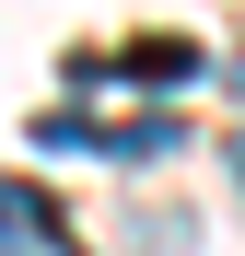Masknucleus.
Segmentation results:
<instances>
[{"label": "nucleus", "mask_w": 245, "mask_h": 256, "mask_svg": "<svg viewBox=\"0 0 245 256\" xmlns=\"http://www.w3.org/2000/svg\"><path fill=\"white\" fill-rule=\"evenodd\" d=\"M0 256H82L59 233V198H35V186H0Z\"/></svg>", "instance_id": "obj_1"}, {"label": "nucleus", "mask_w": 245, "mask_h": 256, "mask_svg": "<svg viewBox=\"0 0 245 256\" xmlns=\"http://www.w3.org/2000/svg\"><path fill=\"white\" fill-rule=\"evenodd\" d=\"M129 70H140V82H187V70H198V47H175V35H152V47H129Z\"/></svg>", "instance_id": "obj_2"}, {"label": "nucleus", "mask_w": 245, "mask_h": 256, "mask_svg": "<svg viewBox=\"0 0 245 256\" xmlns=\"http://www.w3.org/2000/svg\"><path fill=\"white\" fill-rule=\"evenodd\" d=\"M222 82H233V94H245V47H233V58H222Z\"/></svg>", "instance_id": "obj_3"}, {"label": "nucleus", "mask_w": 245, "mask_h": 256, "mask_svg": "<svg viewBox=\"0 0 245 256\" xmlns=\"http://www.w3.org/2000/svg\"><path fill=\"white\" fill-rule=\"evenodd\" d=\"M233 175H245V140H233Z\"/></svg>", "instance_id": "obj_4"}]
</instances>
